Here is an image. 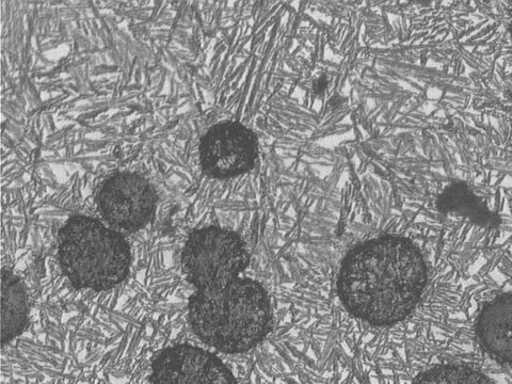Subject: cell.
<instances>
[{"mask_svg": "<svg viewBox=\"0 0 512 384\" xmlns=\"http://www.w3.org/2000/svg\"><path fill=\"white\" fill-rule=\"evenodd\" d=\"M427 284L423 255L410 240L386 235L366 240L345 256L338 293L347 311L374 326L402 322Z\"/></svg>", "mask_w": 512, "mask_h": 384, "instance_id": "6da1fadb", "label": "cell"}, {"mask_svg": "<svg viewBox=\"0 0 512 384\" xmlns=\"http://www.w3.org/2000/svg\"><path fill=\"white\" fill-rule=\"evenodd\" d=\"M245 266L219 272L203 281L189 301V323L205 344L227 354H240L258 346L272 325L264 287L240 278Z\"/></svg>", "mask_w": 512, "mask_h": 384, "instance_id": "7a4b0ae2", "label": "cell"}, {"mask_svg": "<svg viewBox=\"0 0 512 384\" xmlns=\"http://www.w3.org/2000/svg\"><path fill=\"white\" fill-rule=\"evenodd\" d=\"M58 256L63 274L80 290H111L130 272L131 252L126 240L90 217H73L63 227Z\"/></svg>", "mask_w": 512, "mask_h": 384, "instance_id": "3957f363", "label": "cell"}, {"mask_svg": "<svg viewBox=\"0 0 512 384\" xmlns=\"http://www.w3.org/2000/svg\"><path fill=\"white\" fill-rule=\"evenodd\" d=\"M258 154V139L249 128L237 122L219 123L201 140L202 168L216 179H230L248 172Z\"/></svg>", "mask_w": 512, "mask_h": 384, "instance_id": "277c9868", "label": "cell"}, {"mask_svg": "<svg viewBox=\"0 0 512 384\" xmlns=\"http://www.w3.org/2000/svg\"><path fill=\"white\" fill-rule=\"evenodd\" d=\"M157 197L152 185L135 173L110 178L99 195L102 217L118 230L136 232L151 220Z\"/></svg>", "mask_w": 512, "mask_h": 384, "instance_id": "5b68a950", "label": "cell"}, {"mask_svg": "<svg viewBox=\"0 0 512 384\" xmlns=\"http://www.w3.org/2000/svg\"><path fill=\"white\" fill-rule=\"evenodd\" d=\"M150 384H236V380L211 352L180 345L164 350L156 358Z\"/></svg>", "mask_w": 512, "mask_h": 384, "instance_id": "8992f818", "label": "cell"}, {"mask_svg": "<svg viewBox=\"0 0 512 384\" xmlns=\"http://www.w3.org/2000/svg\"><path fill=\"white\" fill-rule=\"evenodd\" d=\"M477 335L492 358L512 365V294L487 304L477 320Z\"/></svg>", "mask_w": 512, "mask_h": 384, "instance_id": "52a82bcc", "label": "cell"}, {"mask_svg": "<svg viewBox=\"0 0 512 384\" xmlns=\"http://www.w3.org/2000/svg\"><path fill=\"white\" fill-rule=\"evenodd\" d=\"M3 344L11 342L20 335L27 325L28 303L25 287L21 279L9 269L3 274Z\"/></svg>", "mask_w": 512, "mask_h": 384, "instance_id": "ba28073f", "label": "cell"}, {"mask_svg": "<svg viewBox=\"0 0 512 384\" xmlns=\"http://www.w3.org/2000/svg\"><path fill=\"white\" fill-rule=\"evenodd\" d=\"M413 384H493V382L472 367L441 365L421 374Z\"/></svg>", "mask_w": 512, "mask_h": 384, "instance_id": "9c48e42d", "label": "cell"}, {"mask_svg": "<svg viewBox=\"0 0 512 384\" xmlns=\"http://www.w3.org/2000/svg\"><path fill=\"white\" fill-rule=\"evenodd\" d=\"M509 16H510V24H509V28H510V34L512 36V5H511V8L509 10Z\"/></svg>", "mask_w": 512, "mask_h": 384, "instance_id": "30bf717a", "label": "cell"}]
</instances>
